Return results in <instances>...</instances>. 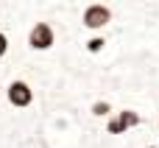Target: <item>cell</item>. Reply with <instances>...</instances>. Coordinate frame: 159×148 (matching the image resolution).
<instances>
[{
  "label": "cell",
  "mask_w": 159,
  "mask_h": 148,
  "mask_svg": "<svg viewBox=\"0 0 159 148\" xmlns=\"http://www.w3.org/2000/svg\"><path fill=\"white\" fill-rule=\"evenodd\" d=\"M109 22H112V8H109L106 3H92V6H87L84 14H81V25L89 28V31H101V28H106Z\"/></svg>",
  "instance_id": "obj_1"
},
{
  "label": "cell",
  "mask_w": 159,
  "mask_h": 148,
  "mask_svg": "<svg viewBox=\"0 0 159 148\" xmlns=\"http://www.w3.org/2000/svg\"><path fill=\"white\" fill-rule=\"evenodd\" d=\"M6 101H8L14 109H28V106L34 104V90H31V84L22 81V78H14V81L6 87Z\"/></svg>",
  "instance_id": "obj_2"
},
{
  "label": "cell",
  "mask_w": 159,
  "mask_h": 148,
  "mask_svg": "<svg viewBox=\"0 0 159 148\" xmlns=\"http://www.w3.org/2000/svg\"><path fill=\"white\" fill-rule=\"evenodd\" d=\"M56 45V31L50 28V22H34V28L28 31V48L31 50H50Z\"/></svg>",
  "instance_id": "obj_3"
},
{
  "label": "cell",
  "mask_w": 159,
  "mask_h": 148,
  "mask_svg": "<svg viewBox=\"0 0 159 148\" xmlns=\"http://www.w3.org/2000/svg\"><path fill=\"white\" fill-rule=\"evenodd\" d=\"M140 120H143L140 112H134V109H120L115 118L106 120V132H109V134H123V132L140 126Z\"/></svg>",
  "instance_id": "obj_4"
},
{
  "label": "cell",
  "mask_w": 159,
  "mask_h": 148,
  "mask_svg": "<svg viewBox=\"0 0 159 148\" xmlns=\"http://www.w3.org/2000/svg\"><path fill=\"white\" fill-rule=\"evenodd\" d=\"M89 112H92L95 118H109V112H112V104H109V101H95Z\"/></svg>",
  "instance_id": "obj_5"
},
{
  "label": "cell",
  "mask_w": 159,
  "mask_h": 148,
  "mask_svg": "<svg viewBox=\"0 0 159 148\" xmlns=\"http://www.w3.org/2000/svg\"><path fill=\"white\" fill-rule=\"evenodd\" d=\"M103 45H106V39H103V36H89L84 48H87L89 53H101V50H103Z\"/></svg>",
  "instance_id": "obj_6"
},
{
  "label": "cell",
  "mask_w": 159,
  "mask_h": 148,
  "mask_svg": "<svg viewBox=\"0 0 159 148\" xmlns=\"http://www.w3.org/2000/svg\"><path fill=\"white\" fill-rule=\"evenodd\" d=\"M6 53H8V36H6V34L0 31V59H3Z\"/></svg>",
  "instance_id": "obj_7"
},
{
  "label": "cell",
  "mask_w": 159,
  "mask_h": 148,
  "mask_svg": "<svg viewBox=\"0 0 159 148\" xmlns=\"http://www.w3.org/2000/svg\"><path fill=\"white\" fill-rule=\"evenodd\" d=\"M145 148H157V146H145Z\"/></svg>",
  "instance_id": "obj_8"
}]
</instances>
